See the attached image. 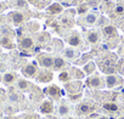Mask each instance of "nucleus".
<instances>
[{
	"label": "nucleus",
	"mask_w": 124,
	"mask_h": 119,
	"mask_svg": "<svg viewBox=\"0 0 124 119\" xmlns=\"http://www.w3.org/2000/svg\"><path fill=\"white\" fill-rule=\"evenodd\" d=\"M63 57L66 60H70V61H73V60H76L78 56H79V52L76 47H72V46H68V47H65L63 49Z\"/></svg>",
	"instance_id": "9d476101"
},
{
	"label": "nucleus",
	"mask_w": 124,
	"mask_h": 119,
	"mask_svg": "<svg viewBox=\"0 0 124 119\" xmlns=\"http://www.w3.org/2000/svg\"><path fill=\"white\" fill-rule=\"evenodd\" d=\"M118 119H124V115H122V117H119Z\"/></svg>",
	"instance_id": "ea45409f"
},
{
	"label": "nucleus",
	"mask_w": 124,
	"mask_h": 119,
	"mask_svg": "<svg viewBox=\"0 0 124 119\" xmlns=\"http://www.w3.org/2000/svg\"><path fill=\"white\" fill-rule=\"evenodd\" d=\"M97 18H99V15H97L96 12L91 11V12H88V14L85 15L84 22H85V24H88V26H93V24L96 23Z\"/></svg>",
	"instance_id": "a211bd4d"
},
{
	"label": "nucleus",
	"mask_w": 124,
	"mask_h": 119,
	"mask_svg": "<svg viewBox=\"0 0 124 119\" xmlns=\"http://www.w3.org/2000/svg\"><path fill=\"white\" fill-rule=\"evenodd\" d=\"M119 72L124 75V60H122L120 61V66H119Z\"/></svg>",
	"instance_id": "2f4dec72"
},
{
	"label": "nucleus",
	"mask_w": 124,
	"mask_h": 119,
	"mask_svg": "<svg viewBox=\"0 0 124 119\" xmlns=\"http://www.w3.org/2000/svg\"><path fill=\"white\" fill-rule=\"evenodd\" d=\"M88 11H89V6H88L86 4L79 5V7H78V14H79V15H84V14L88 12Z\"/></svg>",
	"instance_id": "cd10ccee"
},
{
	"label": "nucleus",
	"mask_w": 124,
	"mask_h": 119,
	"mask_svg": "<svg viewBox=\"0 0 124 119\" xmlns=\"http://www.w3.org/2000/svg\"><path fill=\"white\" fill-rule=\"evenodd\" d=\"M9 20L11 21V23L12 24H15V26H21V24H23L24 22H26V20H27V17H26V15H24V12L23 11H21V10H15V11H11L10 14H9Z\"/></svg>",
	"instance_id": "f257e3e1"
},
{
	"label": "nucleus",
	"mask_w": 124,
	"mask_h": 119,
	"mask_svg": "<svg viewBox=\"0 0 124 119\" xmlns=\"http://www.w3.org/2000/svg\"><path fill=\"white\" fill-rule=\"evenodd\" d=\"M80 97H82V95H80V94H77V95L71 94V95H70V98H71L72 101H77V100H79Z\"/></svg>",
	"instance_id": "7c9ffc66"
},
{
	"label": "nucleus",
	"mask_w": 124,
	"mask_h": 119,
	"mask_svg": "<svg viewBox=\"0 0 124 119\" xmlns=\"http://www.w3.org/2000/svg\"><path fill=\"white\" fill-rule=\"evenodd\" d=\"M37 79H38V82L46 83L52 79V74H51V72H40V73H38Z\"/></svg>",
	"instance_id": "4be33fe9"
},
{
	"label": "nucleus",
	"mask_w": 124,
	"mask_h": 119,
	"mask_svg": "<svg viewBox=\"0 0 124 119\" xmlns=\"http://www.w3.org/2000/svg\"><path fill=\"white\" fill-rule=\"evenodd\" d=\"M93 109H94V107L89 103V102H83V103H80L79 106H78V114H80V115H86V114H89V113H91L93 112Z\"/></svg>",
	"instance_id": "4468645a"
},
{
	"label": "nucleus",
	"mask_w": 124,
	"mask_h": 119,
	"mask_svg": "<svg viewBox=\"0 0 124 119\" xmlns=\"http://www.w3.org/2000/svg\"><path fill=\"white\" fill-rule=\"evenodd\" d=\"M40 112L41 113H44V114H51L52 112H54V106H52V103H51V101H49V100H45L41 104H40Z\"/></svg>",
	"instance_id": "dca6fc26"
},
{
	"label": "nucleus",
	"mask_w": 124,
	"mask_h": 119,
	"mask_svg": "<svg viewBox=\"0 0 124 119\" xmlns=\"http://www.w3.org/2000/svg\"><path fill=\"white\" fill-rule=\"evenodd\" d=\"M67 43H68L70 46H72V47H80L82 44H83L82 37L79 35L78 32H72L71 35H70L68 39H67Z\"/></svg>",
	"instance_id": "0eeeda50"
},
{
	"label": "nucleus",
	"mask_w": 124,
	"mask_h": 119,
	"mask_svg": "<svg viewBox=\"0 0 124 119\" xmlns=\"http://www.w3.org/2000/svg\"><path fill=\"white\" fill-rule=\"evenodd\" d=\"M114 12L119 16H124V5H117L114 7Z\"/></svg>",
	"instance_id": "c85d7f7f"
},
{
	"label": "nucleus",
	"mask_w": 124,
	"mask_h": 119,
	"mask_svg": "<svg viewBox=\"0 0 124 119\" xmlns=\"http://www.w3.org/2000/svg\"><path fill=\"white\" fill-rule=\"evenodd\" d=\"M26 1L35 7H41V0H26Z\"/></svg>",
	"instance_id": "c756f323"
},
{
	"label": "nucleus",
	"mask_w": 124,
	"mask_h": 119,
	"mask_svg": "<svg viewBox=\"0 0 124 119\" xmlns=\"http://www.w3.org/2000/svg\"><path fill=\"white\" fill-rule=\"evenodd\" d=\"M21 72L26 78H35L38 75V66L34 62L33 63H27L22 67Z\"/></svg>",
	"instance_id": "7ed1b4c3"
},
{
	"label": "nucleus",
	"mask_w": 124,
	"mask_h": 119,
	"mask_svg": "<svg viewBox=\"0 0 124 119\" xmlns=\"http://www.w3.org/2000/svg\"><path fill=\"white\" fill-rule=\"evenodd\" d=\"M60 80L61 82H65V83H68L71 80V73L67 72V71H63V72H61L60 73Z\"/></svg>",
	"instance_id": "a878e982"
},
{
	"label": "nucleus",
	"mask_w": 124,
	"mask_h": 119,
	"mask_svg": "<svg viewBox=\"0 0 124 119\" xmlns=\"http://www.w3.org/2000/svg\"><path fill=\"white\" fill-rule=\"evenodd\" d=\"M86 85L89 88H93V89H101V88L105 86V82L99 75H91V77L88 78Z\"/></svg>",
	"instance_id": "39448f33"
},
{
	"label": "nucleus",
	"mask_w": 124,
	"mask_h": 119,
	"mask_svg": "<svg viewBox=\"0 0 124 119\" xmlns=\"http://www.w3.org/2000/svg\"><path fill=\"white\" fill-rule=\"evenodd\" d=\"M63 11V6H62L60 3H52L51 5H49L46 7V12L50 15H58Z\"/></svg>",
	"instance_id": "ddd939ff"
},
{
	"label": "nucleus",
	"mask_w": 124,
	"mask_h": 119,
	"mask_svg": "<svg viewBox=\"0 0 124 119\" xmlns=\"http://www.w3.org/2000/svg\"><path fill=\"white\" fill-rule=\"evenodd\" d=\"M66 67H67V61H66L65 57H62V56L54 57V66H52L54 71H62Z\"/></svg>",
	"instance_id": "1a4fd4ad"
},
{
	"label": "nucleus",
	"mask_w": 124,
	"mask_h": 119,
	"mask_svg": "<svg viewBox=\"0 0 124 119\" xmlns=\"http://www.w3.org/2000/svg\"><path fill=\"white\" fill-rule=\"evenodd\" d=\"M17 79H18V77H17L16 73H14V72H6V73L3 75L1 82H3L5 85H12V84H15V83L17 82Z\"/></svg>",
	"instance_id": "9b49d317"
},
{
	"label": "nucleus",
	"mask_w": 124,
	"mask_h": 119,
	"mask_svg": "<svg viewBox=\"0 0 124 119\" xmlns=\"http://www.w3.org/2000/svg\"><path fill=\"white\" fill-rule=\"evenodd\" d=\"M66 119H74L73 117H68V118H66Z\"/></svg>",
	"instance_id": "a19ab883"
},
{
	"label": "nucleus",
	"mask_w": 124,
	"mask_h": 119,
	"mask_svg": "<svg viewBox=\"0 0 124 119\" xmlns=\"http://www.w3.org/2000/svg\"><path fill=\"white\" fill-rule=\"evenodd\" d=\"M6 9V5L3 3V1H0V12H1V11H4Z\"/></svg>",
	"instance_id": "72a5a7b5"
},
{
	"label": "nucleus",
	"mask_w": 124,
	"mask_h": 119,
	"mask_svg": "<svg viewBox=\"0 0 124 119\" xmlns=\"http://www.w3.org/2000/svg\"><path fill=\"white\" fill-rule=\"evenodd\" d=\"M57 111H58V114H60V115H67V114L70 113V106H68L66 102H62V103L58 106Z\"/></svg>",
	"instance_id": "b1692460"
},
{
	"label": "nucleus",
	"mask_w": 124,
	"mask_h": 119,
	"mask_svg": "<svg viewBox=\"0 0 124 119\" xmlns=\"http://www.w3.org/2000/svg\"><path fill=\"white\" fill-rule=\"evenodd\" d=\"M28 3L26 1V0H11V6L15 7L16 10H27L28 9Z\"/></svg>",
	"instance_id": "f3484780"
},
{
	"label": "nucleus",
	"mask_w": 124,
	"mask_h": 119,
	"mask_svg": "<svg viewBox=\"0 0 124 119\" xmlns=\"http://www.w3.org/2000/svg\"><path fill=\"white\" fill-rule=\"evenodd\" d=\"M99 119H108V118L105 117V115H101V117H99Z\"/></svg>",
	"instance_id": "e433bc0d"
},
{
	"label": "nucleus",
	"mask_w": 124,
	"mask_h": 119,
	"mask_svg": "<svg viewBox=\"0 0 124 119\" xmlns=\"http://www.w3.org/2000/svg\"><path fill=\"white\" fill-rule=\"evenodd\" d=\"M38 62L41 67H44L46 69H50L54 66V57L49 53H40L38 56Z\"/></svg>",
	"instance_id": "20e7f679"
},
{
	"label": "nucleus",
	"mask_w": 124,
	"mask_h": 119,
	"mask_svg": "<svg viewBox=\"0 0 124 119\" xmlns=\"http://www.w3.org/2000/svg\"><path fill=\"white\" fill-rule=\"evenodd\" d=\"M16 86H17V89L21 90V91H28V90L31 89L32 84H31L27 79H17Z\"/></svg>",
	"instance_id": "6ab92c4d"
},
{
	"label": "nucleus",
	"mask_w": 124,
	"mask_h": 119,
	"mask_svg": "<svg viewBox=\"0 0 124 119\" xmlns=\"http://www.w3.org/2000/svg\"><path fill=\"white\" fill-rule=\"evenodd\" d=\"M49 39H50V37H49L47 33H40L38 35V41L39 43H47Z\"/></svg>",
	"instance_id": "bb28decb"
},
{
	"label": "nucleus",
	"mask_w": 124,
	"mask_h": 119,
	"mask_svg": "<svg viewBox=\"0 0 124 119\" xmlns=\"http://www.w3.org/2000/svg\"><path fill=\"white\" fill-rule=\"evenodd\" d=\"M95 69H96V66H95V63L94 62H89V63H86L85 66H84V74H93L94 72H95Z\"/></svg>",
	"instance_id": "393cba45"
},
{
	"label": "nucleus",
	"mask_w": 124,
	"mask_h": 119,
	"mask_svg": "<svg viewBox=\"0 0 124 119\" xmlns=\"http://www.w3.org/2000/svg\"><path fill=\"white\" fill-rule=\"evenodd\" d=\"M3 21H4V16H3V15H0V24L3 23Z\"/></svg>",
	"instance_id": "c9c22d12"
},
{
	"label": "nucleus",
	"mask_w": 124,
	"mask_h": 119,
	"mask_svg": "<svg viewBox=\"0 0 124 119\" xmlns=\"http://www.w3.org/2000/svg\"><path fill=\"white\" fill-rule=\"evenodd\" d=\"M0 45L5 49H14L15 47V44L12 43V40L10 39V37H6L4 35L1 39H0Z\"/></svg>",
	"instance_id": "412c9836"
},
{
	"label": "nucleus",
	"mask_w": 124,
	"mask_h": 119,
	"mask_svg": "<svg viewBox=\"0 0 124 119\" xmlns=\"http://www.w3.org/2000/svg\"><path fill=\"white\" fill-rule=\"evenodd\" d=\"M101 30H102L103 37H106L107 39H112V38H117V37H118V32H117V29L114 28V26H112V24L103 26V27L101 28Z\"/></svg>",
	"instance_id": "6e6552de"
},
{
	"label": "nucleus",
	"mask_w": 124,
	"mask_h": 119,
	"mask_svg": "<svg viewBox=\"0 0 124 119\" xmlns=\"http://www.w3.org/2000/svg\"><path fill=\"white\" fill-rule=\"evenodd\" d=\"M1 117H3V113H1V111H0V119H1Z\"/></svg>",
	"instance_id": "4c0bfd02"
},
{
	"label": "nucleus",
	"mask_w": 124,
	"mask_h": 119,
	"mask_svg": "<svg viewBox=\"0 0 124 119\" xmlns=\"http://www.w3.org/2000/svg\"><path fill=\"white\" fill-rule=\"evenodd\" d=\"M67 90L70 91V94H76L79 92L80 88H82V83L80 82H72V83H67L66 84Z\"/></svg>",
	"instance_id": "aec40b11"
},
{
	"label": "nucleus",
	"mask_w": 124,
	"mask_h": 119,
	"mask_svg": "<svg viewBox=\"0 0 124 119\" xmlns=\"http://www.w3.org/2000/svg\"><path fill=\"white\" fill-rule=\"evenodd\" d=\"M8 119H18V118H15V117H12V118H8Z\"/></svg>",
	"instance_id": "58836bf2"
},
{
	"label": "nucleus",
	"mask_w": 124,
	"mask_h": 119,
	"mask_svg": "<svg viewBox=\"0 0 124 119\" xmlns=\"http://www.w3.org/2000/svg\"><path fill=\"white\" fill-rule=\"evenodd\" d=\"M3 101H4V92H3L1 89H0V104H1Z\"/></svg>",
	"instance_id": "f704fd0d"
},
{
	"label": "nucleus",
	"mask_w": 124,
	"mask_h": 119,
	"mask_svg": "<svg viewBox=\"0 0 124 119\" xmlns=\"http://www.w3.org/2000/svg\"><path fill=\"white\" fill-rule=\"evenodd\" d=\"M122 83H123L122 77H119V75H117V74H108V75H106V78H105V85H106L108 89H114V88L122 85Z\"/></svg>",
	"instance_id": "f03ea898"
},
{
	"label": "nucleus",
	"mask_w": 124,
	"mask_h": 119,
	"mask_svg": "<svg viewBox=\"0 0 124 119\" xmlns=\"http://www.w3.org/2000/svg\"><path fill=\"white\" fill-rule=\"evenodd\" d=\"M100 39H101V37H100V33H99V30L91 29V30H89V32L86 33V40H88L90 44H93V45H95V44H99Z\"/></svg>",
	"instance_id": "f8f14e48"
},
{
	"label": "nucleus",
	"mask_w": 124,
	"mask_h": 119,
	"mask_svg": "<svg viewBox=\"0 0 124 119\" xmlns=\"http://www.w3.org/2000/svg\"><path fill=\"white\" fill-rule=\"evenodd\" d=\"M103 108H105L107 112H111V113H116V112L119 111L118 104L114 103V102H106V103H103Z\"/></svg>",
	"instance_id": "5701e85b"
},
{
	"label": "nucleus",
	"mask_w": 124,
	"mask_h": 119,
	"mask_svg": "<svg viewBox=\"0 0 124 119\" xmlns=\"http://www.w3.org/2000/svg\"><path fill=\"white\" fill-rule=\"evenodd\" d=\"M18 46L22 50H24V51H29V50H32L34 47V39L32 37H27L26 35V37H23V38L20 39Z\"/></svg>",
	"instance_id": "423d86ee"
},
{
	"label": "nucleus",
	"mask_w": 124,
	"mask_h": 119,
	"mask_svg": "<svg viewBox=\"0 0 124 119\" xmlns=\"http://www.w3.org/2000/svg\"><path fill=\"white\" fill-rule=\"evenodd\" d=\"M24 119H39V118H38V115L31 114V115H27V117H24Z\"/></svg>",
	"instance_id": "473e14b6"
},
{
	"label": "nucleus",
	"mask_w": 124,
	"mask_h": 119,
	"mask_svg": "<svg viewBox=\"0 0 124 119\" xmlns=\"http://www.w3.org/2000/svg\"><path fill=\"white\" fill-rule=\"evenodd\" d=\"M45 92H47V95H49L52 100H58V98L61 97V91H60V89H58L56 85H50V86L45 90Z\"/></svg>",
	"instance_id": "2eb2a0df"
}]
</instances>
